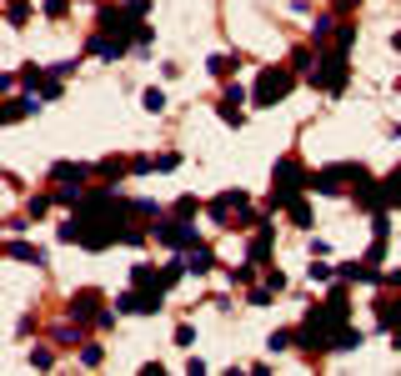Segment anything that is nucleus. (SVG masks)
Instances as JSON below:
<instances>
[{
  "label": "nucleus",
  "instance_id": "obj_1",
  "mask_svg": "<svg viewBox=\"0 0 401 376\" xmlns=\"http://www.w3.org/2000/svg\"><path fill=\"white\" fill-rule=\"evenodd\" d=\"M306 181H311V176L301 171V160H296V155H286L281 166L271 171V206H276V211H281V206H291V201L301 196Z\"/></svg>",
  "mask_w": 401,
  "mask_h": 376
},
{
  "label": "nucleus",
  "instance_id": "obj_2",
  "mask_svg": "<svg viewBox=\"0 0 401 376\" xmlns=\"http://www.w3.org/2000/svg\"><path fill=\"white\" fill-rule=\"evenodd\" d=\"M291 86H296V71L291 66H266L261 81H256V90H251V100L256 105H276V100L291 95Z\"/></svg>",
  "mask_w": 401,
  "mask_h": 376
},
{
  "label": "nucleus",
  "instance_id": "obj_3",
  "mask_svg": "<svg viewBox=\"0 0 401 376\" xmlns=\"http://www.w3.org/2000/svg\"><path fill=\"white\" fill-rule=\"evenodd\" d=\"M311 86H321L326 95H341V90H347V45H336L331 56H321V61H316Z\"/></svg>",
  "mask_w": 401,
  "mask_h": 376
},
{
  "label": "nucleus",
  "instance_id": "obj_4",
  "mask_svg": "<svg viewBox=\"0 0 401 376\" xmlns=\"http://www.w3.org/2000/svg\"><path fill=\"white\" fill-rule=\"evenodd\" d=\"M156 241L161 246H176V251H191L196 246V226H186V216H170L156 226Z\"/></svg>",
  "mask_w": 401,
  "mask_h": 376
},
{
  "label": "nucleus",
  "instance_id": "obj_5",
  "mask_svg": "<svg viewBox=\"0 0 401 376\" xmlns=\"http://www.w3.org/2000/svg\"><path fill=\"white\" fill-rule=\"evenodd\" d=\"M100 291H76L71 296V321H100Z\"/></svg>",
  "mask_w": 401,
  "mask_h": 376
},
{
  "label": "nucleus",
  "instance_id": "obj_6",
  "mask_svg": "<svg viewBox=\"0 0 401 376\" xmlns=\"http://www.w3.org/2000/svg\"><path fill=\"white\" fill-rule=\"evenodd\" d=\"M241 105H246V90H241V86H226V95H221V121H226V126H241V121H246Z\"/></svg>",
  "mask_w": 401,
  "mask_h": 376
},
{
  "label": "nucleus",
  "instance_id": "obj_7",
  "mask_svg": "<svg viewBox=\"0 0 401 376\" xmlns=\"http://www.w3.org/2000/svg\"><path fill=\"white\" fill-rule=\"evenodd\" d=\"M241 206H246V191H221V196L211 201V216L226 221V216H231V211H241Z\"/></svg>",
  "mask_w": 401,
  "mask_h": 376
},
{
  "label": "nucleus",
  "instance_id": "obj_8",
  "mask_svg": "<svg viewBox=\"0 0 401 376\" xmlns=\"http://www.w3.org/2000/svg\"><path fill=\"white\" fill-rule=\"evenodd\" d=\"M6 256H16V261H30V266H45L50 256L40 251V246H30V241H6Z\"/></svg>",
  "mask_w": 401,
  "mask_h": 376
},
{
  "label": "nucleus",
  "instance_id": "obj_9",
  "mask_svg": "<svg viewBox=\"0 0 401 376\" xmlns=\"http://www.w3.org/2000/svg\"><path fill=\"white\" fill-rule=\"evenodd\" d=\"M186 271H196V276L216 271V256H211V246H191V251H186Z\"/></svg>",
  "mask_w": 401,
  "mask_h": 376
},
{
  "label": "nucleus",
  "instance_id": "obj_10",
  "mask_svg": "<svg viewBox=\"0 0 401 376\" xmlns=\"http://www.w3.org/2000/svg\"><path fill=\"white\" fill-rule=\"evenodd\" d=\"M336 30H341V16H336V11H331V16H321V20H316V25H311V40H316V45H326V40H331V35H336Z\"/></svg>",
  "mask_w": 401,
  "mask_h": 376
},
{
  "label": "nucleus",
  "instance_id": "obj_11",
  "mask_svg": "<svg viewBox=\"0 0 401 376\" xmlns=\"http://www.w3.org/2000/svg\"><path fill=\"white\" fill-rule=\"evenodd\" d=\"M50 181H86V166H71V160H61V166L50 171Z\"/></svg>",
  "mask_w": 401,
  "mask_h": 376
},
{
  "label": "nucleus",
  "instance_id": "obj_12",
  "mask_svg": "<svg viewBox=\"0 0 401 376\" xmlns=\"http://www.w3.org/2000/svg\"><path fill=\"white\" fill-rule=\"evenodd\" d=\"M271 256V226H261V236L251 241V261H266Z\"/></svg>",
  "mask_w": 401,
  "mask_h": 376
},
{
  "label": "nucleus",
  "instance_id": "obj_13",
  "mask_svg": "<svg viewBox=\"0 0 401 376\" xmlns=\"http://www.w3.org/2000/svg\"><path fill=\"white\" fill-rule=\"evenodd\" d=\"M381 196H386V206H401V171H391V176H386Z\"/></svg>",
  "mask_w": 401,
  "mask_h": 376
},
{
  "label": "nucleus",
  "instance_id": "obj_14",
  "mask_svg": "<svg viewBox=\"0 0 401 376\" xmlns=\"http://www.w3.org/2000/svg\"><path fill=\"white\" fill-rule=\"evenodd\" d=\"M141 105H146L151 116H161V111H165V90H156V86H151V90L141 95Z\"/></svg>",
  "mask_w": 401,
  "mask_h": 376
},
{
  "label": "nucleus",
  "instance_id": "obj_15",
  "mask_svg": "<svg viewBox=\"0 0 401 376\" xmlns=\"http://www.w3.org/2000/svg\"><path fill=\"white\" fill-rule=\"evenodd\" d=\"M286 211H291V221H296V226H311V206H306L301 196H296L291 206H286Z\"/></svg>",
  "mask_w": 401,
  "mask_h": 376
},
{
  "label": "nucleus",
  "instance_id": "obj_16",
  "mask_svg": "<svg viewBox=\"0 0 401 376\" xmlns=\"http://www.w3.org/2000/svg\"><path fill=\"white\" fill-rule=\"evenodd\" d=\"M206 71H211V76H231V71H236V61H231V56H211V61H206Z\"/></svg>",
  "mask_w": 401,
  "mask_h": 376
},
{
  "label": "nucleus",
  "instance_id": "obj_17",
  "mask_svg": "<svg viewBox=\"0 0 401 376\" xmlns=\"http://www.w3.org/2000/svg\"><path fill=\"white\" fill-rule=\"evenodd\" d=\"M291 71H311V50H306V45L291 50Z\"/></svg>",
  "mask_w": 401,
  "mask_h": 376
},
{
  "label": "nucleus",
  "instance_id": "obj_18",
  "mask_svg": "<svg viewBox=\"0 0 401 376\" xmlns=\"http://www.w3.org/2000/svg\"><path fill=\"white\" fill-rule=\"evenodd\" d=\"M196 211H201L196 196H181V201H176V216H196Z\"/></svg>",
  "mask_w": 401,
  "mask_h": 376
},
{
  "label": "nucleus",
  "instance_id": "obj_19",
  "mask_svg": "<svg viewBox=\"0 0 401 376\" xmlns=\"http://www.w3.org/2000/svg\"><path fill=\"white\" fill-rule=\"evenodd\" d=\"M25 16H30L25 0H11V25H25Z\"/></svg>",
  "mask_w": 401,
  "mask_h": 376
},
{
  "label": "nucleus",
  "instance_id": "obj_20",
  "mask_svg": "<svg viewBox=\"0 0 401 376\" xmlns=\"http://www.w3.org/2000/svg\"><path fill=\"white\" fill-rule=\"evenodd\" d=\"M266 346H271V351H286V346H291V331H271Z\"/></svg>",
  "mask_w": 401,
  "mask_h": 376
},
{
  "label": "nucleus",
  "instance_id": "obj_21",
  "mask_svg": "<svg viewBox=\"0 0 401 376\" xmlns=\"http://www.w3.org/2000/svg\"><path fill=\"white\" fill-rule=\"evenodd\" d=\"M25 111H30V105H25V100H11V105H6V121H21Z\"/></svg>",
  "mask_w": 401,
  "mask_h": 376
},
{
  "label": "nucleus",
  "instance_id": "obj_22",
  "mask_svg": "<svg viewBox=\"0 0 401 376\" xmlns=\"http://www.w3.org/2000/svg\"><path fill=\"white\" fill-rule=\"evenodd\" d=\"M81 361H86V366H100L105 356H100V346H86V351H81Z\"/></svg>",
  "mask_w": 401,
  "mask_h": 376
},
{
  "label": "nucleus",
  "instance_id": "obj_23",
  "mask_svg": "<svg viewBox=\"0 0 401 376\" xmlns=\"http://www.w3.org/2000/svg\"><path fill=\"white\" fill-rule=\"evenodd\" d=\"M45 16H55V20H61V16H66V0H45Z\"/></svg>",
  "mask_w": 401,
  "mask_h": 376
},
{
  "label": "nucleus",
  "instance_id": "obj_24",
  "mask_svg": "<svg viewBox=\"0 0 401 376\" xmlns=\"http://www.w3.org/2000/svg\"><path fill=\"white\" fill-rule=\"evenodd\" d=\"M351 6H361V0H336V11H351Z\"/></svg>",
  "mask_w": 401,
  "mask_h": 376
},
{
  "label": "nucleus",
  "instance_id": "obj_25",
  "mask_svg": "<svg viewBox=\"0 0 401 376\" xmlns=\"http://www.w3.org/2000/svg\"><path fill=\"white\" fill-rule=\"evenodd\" d=\"M391 346H396V351H401V327H391Z\"/></svg>",
  "mask_w": 401,
  "mask_h": 376
},
{
  "label": "nucleus",
  "instance_id": "obj_26",
  "mask_svg": "<svg viewBox=\"0 0 401 376\" xmlns=\"http://www.w3.org/2000/svg\"><path fill=\"white\" fill-rule=\"evenodd\" d=\"M391 50H401V30H396V35H391Z\"/></svg>",
  "mask_w": 401,
  "mask_h": 376
},
{
  "label": "nucleus",
  "instance_id": "obj_27",
  "mask_svg": "<svg viewBox=\"0 0 401 376\" xmlns=\"http://www.w3.org/2000/svg\"><path fill=\"white\" fill-rule=\"evenodd\" d=\"M396 136H401V126H396Z\"/></svg>",
  "mask_w": 401,
  "mask_h": 376
}]
</instances>
